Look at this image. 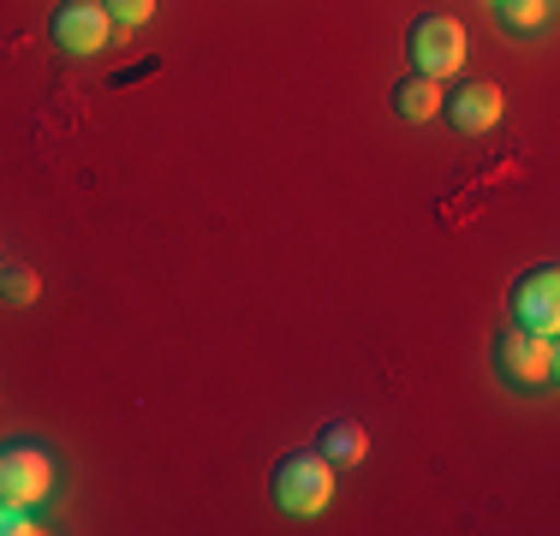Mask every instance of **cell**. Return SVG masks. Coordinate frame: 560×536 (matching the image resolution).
I'll list each match as a JSON object with an SVG mask.
<instances>
[{
  "label": "cell",
  "instance_id": "cell-14",
  "mask_svg": "<svg viewBox=\"0 0 560 536\" xmlns=\"http://www.w3.org/2000/svg\"><path fill=\"white\" fill-rule=\"evenodd\" d=\"M495 7H501V0H495Z\"/></svg>",
  "mask_w": 560,
  "mask_h": 536
},
{
  "label": "cell",
  "instance_id": "cell-8",
  "mask_svg": "<svg viewBox=\"0 0 560 536\" xmlns=\"http://www.w3.org/2000/svg\"><path fill=\"white\" fill-rule=\"evenodd\" d=\"M442 102H447L442 78H423V72H411L406 84L394 90V107H399V119H435V114H442Z\"/></svg>",
  "mask_w": 560,
  "mask_h": 536
},
{
  "label": "cell",
  "instance_id": "cell-1",
  "mask_svg": "<svg viewBox=\"0 0 560 536\" xmlns=\"http://www.w3.org/2000/svg\"><path fill=\"white\" fill-rule=\"evenodd\" d=\"M495 370H501L513 387H549V382H555V370H560L555 334H537V328H513V334H501V346H495Z\"/></svg>",
  "mask_w": 560,
  "mask_h": 536
},
{
  "label": "cell",
  "instance_id": "cell-3",
  "mask_svg": "<svg viewBox=\"0 0 560 536\" xmlns=\"http://www.w3.org/2000/svg\"><path fill=\"white\" fill-rule=\"evenodd\" d=\"M406 48H411V66L423 78H453L465 66V31H459V19H442V12L411 24Z\"/></svg>",
  "mask_w": 560,
  "mask_h": 536
},
{
  "label": "cell",
  "instance_id": "cell-9",
  "mask_svg": "<svg viewBox=\"0 0 560 536\" xmlns=\"http://www.w3.org/2000/svg\"><path fill=\"white\" fill-rule=\"evenodd\" d=\"M364 453H370V435H364L358 423L340 418V423L323 429V459H328V465H358Z\"/></svg>",
  "mask_w": 560,
  "mask_h": 536
},
{
  "label": "cell",
  "instance_id": "cell-6",
  "mask_svg": "<svg viewBox=\"0 0 560 536\" xmlns=\"http://www.w3.org/2000/svg\"><path fill=\"white\" fill-rule=\"evenodd\" d=\"M108 31H114V19H108V7H102V0H72V7L55 12V43L66 54L108 48Z\"/></svg>",
  "mask_w": 560,
  "mask_h": 536
},
{
  "label": "cell",
  "instance_id": "cell-12",
  "mask_svg": "<svg viewBox=\"0 0 560 536\" xmlns=\"http://www.w3.org/2000/svg\"><path fill=\"white\" fill-rule=\"evenodd\" d=\"M102 7H108L114 24H143L155 12V0H102Z\"/></svg>",
  "mask_w": 560,
  "mask_h": 536
},
{
  "label": "cell",
  "instance_id": "cell-10",
  "mask_svg": "<svg viewBox=\"0 0 560 536\" xmlns=\"http://www.w3.org/2000/svg\"><path fill=\"white\" fill-rule=\"evenodd\" d=\"M501 24L506 31H542L549 24V0H501Z\"/></svg>",
  "mask_w": 560,
  "mask_h": 536
},
{
  "label": "cell",
  "instance_id": "cell-11",
  "mask_svg": "<svg viewBox=\"0 0 560 536\" xmlns=\"http://www.w3.org/2000/svg\"><path fill=\"white\" fill-rule=\"evenodd\" d=\"M0 292H7L12 304H31L36 299V275L31 268H7V275H0Z\"/></svg>",
  "mask_w": 560,
  "mask_h": 536
},
{
  "label": "cell",
  "instance_id": "cell-2",
  "mask_svg": "<svg viewBox=\"0 0 560 536\" xmlns=\"http://www.w3.org/2000/svg\"><path fill=\"white\" fill-rule=\"evenodd\" d=\"M328 494H335V465H328L323 453H292V459H280L275 501L287 506V513H323Z\"/></svg>",
  "mask_w": 560,
  "mask_h": 536
},
{
  "label": "cell",
  "instance_id": "cell-7",
  "mask_svg": "<svg viewBox=\"0 0 560 536\" xmlns=\"http://www.w3.org/2000/svg\"><path fill=\"white\" fill-rule=\"evenodd\" d=\"M501 107H506V102H501V90H495V84H465L459 96H447V102H442V114L465 131V138H477V131H489V126L501 119Z\"/></svg>",
  "mask_w": 560,
  "mask_h": 536
},
{
  "label": "cell",
  "instance_id": "cell-4",
  "mask_svg": "<svg viewBox=\"0 0 560 536\" xmlns=\"http://www.w3.org/2000/svg\"><path fill=\"white\" fill-rule=\"evenodd\" d=\"M513 322L518 328H537V334H555V322H560V275H555V263L530 268V275L513 287Z\"/></svg>",
  "mask_w": 560,
  "mask_h": 536
},
{
  "label": "cell",
  "instance_id": "cell-13",
  "mask_svg": "<svg viewBox=\"0 0 560 536\" xmlns=\"http://www.w3.org/2000/svg\"><path fill=\"white\" fill-rule=\"evenodd\" d=\"M31 513H24L19 501H0V536H31Z\"/></svg>",
  "mask_w": 560,
  "mask_h": 536
},
{
  "label": "cell",
  "instance_id": "cell-5",
  "mask_svg": "<svg viewBox=\"0 0 560 536\" xmlns=\"http://www.w3.org/2000/svg\"><path fill=\"white\" fill-rule=\"evenodd\" d=\"M48 482H55V465H48L43 447H7L0 453V501L31 506L48 494Z\"/></svg>",
  "mask_w": 560,
  "mask_h": 536
}]
</instances>
